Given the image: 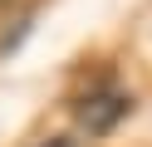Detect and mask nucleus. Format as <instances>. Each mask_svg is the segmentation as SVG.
Here are the masks:
<instances>
[{
	"instance_id": "f257e3e1",
	"label": "nucleus",
	"mask_w": 152,
	"mask_h": 147,
	"mask_svg": "<svg viewBox=\"0 0 152 147\" xmlns=\"http://www.w3.org/2000/svg\"><path fill=\"white\" fill-rule=\"evenodd\" d=\"M128 93H118V88H93V93L79 98V127H88V132H113V127L128 118Z\"/></svg>"
},
{
	"instance_id": "f03ea898",
	"label": "nucleus",
	"mask_w": 152,
	"mask_h": 147,
	"mask_svg": "<svg viewBox=\"0 0 152 147\" xmlns=\"http://www.w3.org/2000/svg\"><path fill=\"white\" fill-rule=\"evenodd\" d=\"M44 147H74V142H69V137H54V142H44Z\"/></svg>"
}]
</instances>
